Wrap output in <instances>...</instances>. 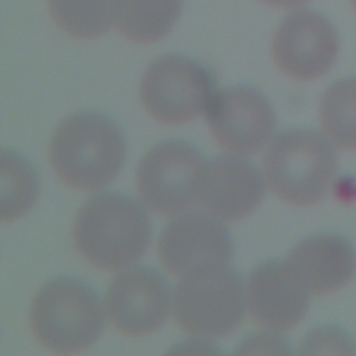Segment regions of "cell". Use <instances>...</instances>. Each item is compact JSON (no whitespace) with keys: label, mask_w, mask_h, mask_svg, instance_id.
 <instances>
[{"label":"cell","mask_w":356,"mask_h":356,"mask_svg":"<svg viewBox=\"0 0 356 356\" xmlns=\"http://www.w3.org/2000/svg\"><path fill=\"white\" fill-rule=\"evenodd\" d=\"M39 177L31 161L17 150H1V207L3 222L26 214L39 196Z\"/></svg>","instance_id":"2e32d148"},{"label":"cell","mask_w":356,"mask_h":356,"mask_svg":"<svg viewBox=\"0 0 356 356\" xmlns=\"http://www.w3.org/2000/svg\"><path fill=\"white\" fill-rule=\"evenodd\" d=\"M312 295L346 286L356 274V249L342 235L324 232L298 242L285 259Z\"/></svg>","instance_id":"5bb4252c"},{"label":"cell","mask_w":356,"mask_h":356,"mask_svg":"<svg viewBox=\"0 0 356 356\" xmlns=\"http://www.w3.org/2000/svg\"><path fill=\"white\" fill-rule=\"evenodd\" d=\"M264 177L277 196L295 206H312L327 195L335 172L334 143L323 134L291 128L270 142Z\"/></svg>","instance_id":"277c9868"},{"label":"cell","mask_w":356,"mask_h":356,"mask_svg":"<svg viewBox=\"0 0 356 356\" xmlns=\"http://www.w3.org/2000/svg\"><path fill=\"white\" fill-rule=\"evenodd\" d=\"M350 3H352V6H353V8L356 10V0H350Z\"/></svg>","instance_id":"7402d4cb"},{"label":"cell","mask_w":356,"mask_h":356,"mask_svg":"<svg viewBox=\"0 0 356 356\" xmlns=\"http://www.w3.org/2000/svg\"><path fill=\"white\" fill-rule=\"evenodd\" d=\"M246 306L243 278L228 263L182 275L172 295V309L179 327L204 339L221 338L236 330Z\"/></svg>","instance_id":"5b68a950"},{"label":"cell","mask_w":356,"mask_h":356,"mask_svg":"<svg viewBox=\"0 0 356 356\" xmlns=\"http://www.w3.org/2000/svg\"><path fill=\"white\" fill-rule=\"evenodd\" d=\"M320 122L334 146L356 150V76L342 78L324 90Z\"/></svg>","instance_id":"e0dca14e"},{"label":"cell","mask_w":356,"mask_h":356,"mask_svg":"<svg viewBox=\"0 0 356 356\" xmlns=\"http://www.w3.org/2000/svg\"><path fill=\"white\" fill-rule=\"evenodd\" d=\"M309 295L286 260L261 261L252 270L246 284L252 317L275 331L289 330L300 323L309 309Z\"/></svg>","instance_id":"4fadbf2b"},{"label":"cell","mask_w":356,"mask_h":356,"mask_svg":"<svg viewBox=\"0 0 356 356\" xmlns=\"http://www.w3.org/2000/svg\"><path fill=\"white\" fill-rule=\"evenodd\" d=\"M204 117L220 146L235 154L259 152L275 134L277 120L270 100L250 85L217 90Z\"/></svg>","instance_id":"ba28073f"},{"label":"cell","mask_w":356,"mask_h":356,"mask_svg":"<svg viewBox=\"0 0 356 356\" xmlns=\"http://www.w3.org/2000/svg\"><path fill=\"white\" fill-rule=\"evenodd\" d=\"M172 307L164 275L150 267L129 266L113 278L106 293V312L121 332L132 337L159 330Z\"/></svg>","instance_id":"30bf717a"},{"label":"cell","mask_w":356,"mask_h":356,"mask_svg":"<svg viewBox=\"0 0 356 356\" xmlns=\"http://www.w3.org/2000/svg\"><path fill=\"white\" fill-rule=\"evenodd\" d=\"M338 50L334 25L313 10H298L286 15L277 28L271 46L277 67L298 81L324 75L334 65Z\"/></svg>","instance_id":"9c48e42d"},{"label":"cell","mask_w":356,"mask_h":356,"mask_svg":"<svg viewBox=\"0 0 356 356\" xmlns=\"http://www.w3.org/2000/svg\"><path fill=\"white\" fill-rule=\"evenodd\" d=\"M182 6L184 0H118L115 24L128 40L157 42L172 29Z\"/></svg>","instance_id":"9a60e30c"},{"label":"cell","mask_w":356,"mask_h":356,"mask_svg":"<svg viewBox=\"0 0 356 356\" xmlns=\"http://www.w3.org/2000/svg\"><path fill=\"white\" fill-rule=\"evenodd\" d=\"M302 353H355V342L341 328L324 325L307 334L302 343Z\"/></svg>","instance_id":"d6986e66"},{"label":"cell","mask_w":356,"mask_h":356,"mask_svg":"<svg viewBox=\"0 0 356 356\" xmlns=\"http://www.w3.org/2000/svg\"><path fill=\"white\" fill-rule=\"evenodd\" d=\"M254 341H250V338L245 339L242 345L246 346H266L268 348V352H278V353H288L289 348H288V342L284 337L277 335L274 332H261V335L257 337H252Z\"/></svg>","instance_id":"ffe728a7"},{"label":"cell","mask_w":356,"mask_h":356,"mask_svg":"<svg viewBox=\"0 0 356 356\" xmlns=\"http://www.w3.org/2000/svg\"><path fill=\"white\" fill-rule=\"evenodd\" d=\"M127 140L115 121L95 111L75 113L56 128L50 142V161L70 186L97 191L121 171Z\"/></svg>","instance_id":"7a4b0ae2"},{"label":"cell","mask_w":356,"mask_h":356,"mask_svg":"<svg viewBox=\"0 0 356 356\" xmlns=\"http://www.w3.org/2000/svg\"><path fill=\"white\" fill-rule=\"evenodd\" d=\"M79 253L93 266L120 270L143 256L152 241V222L142 203L106 191L88 199L74 222Z\"/></svg>","instance_id":"6da1fadb"},{"label":"cell","mask_w":356,"mask_h":356,"mask_svg":"<svg viewBox=\"0 0 356 356\" xmlns=\"http://www.w3.org/2000/svg\"><path fill=\"white\" fill-rule=\"evenodd\" d=\"M157 252L164 267L185 275L195 270L229 263L234 245L222 220L209 213H181L161 231Z\"/></svg>","instance_id":"7c38bea8"},{"label":"cell","mask_w":356,"mask_h":356,"mask_svg":"<svg viewBox=\"0 0 356 356\" xmlns=\"http://www.w3.org/2000/svg\"><path fill=\"white\" fill-rule=\"evenodd\" d=\"M31 327L49 349L71 353L89 348L103 334L106 307L85 281L58 277L47 281L33 298Z\"/></svg>","instance_id":"3957f363"},{"label":"cell","mask_w":356,"mask_h":356,"mask_svg":"<svg viewBox=\"0 0 356 356\" xmlns=\"http://www.w3.org/2000/svg\"><path fill=\"white\" fill-rule=\"evenodd\" d=\"M203 163V154L189 142L170 139L154 145L136 170L142 203L163 216L185 213L196 202V182Z\"/></svg>","instance_id":"52a82bcc"},{"label":"cell","mask_w":356,"mask_h":356,"mask_svg":"<svg viewBox=\"0 0 356 356\" xmlns=\"http://www.w3.org/2000/svg\"><path fill=\"white\" fill-rule=\"evenodd\" d=\"M266 195V177L242 154L204 160L196 182V202L222 220L236 221L253 213Z\"/></svg>","instance_id":"8fae6325"},{"label":"cell","mask_w":356,"mask_h":356,"mask_svg":"<svg viewBox=\"0 0 356 356\" xmlns=\"http://www.w3.org/2000/svg\"><path fill=\"white\" fill-rule=\"evenodd\" d=\"M217 90L213 72L182 54L156 58L140 81V100L146 111L171 125L185 124L204 114Z\"/></svg>","instance_id":"8992f818"},{"label":"cell","mask_w":356,"mask_h":356,"mask_svg":"<svg viewBox=\"0 0 356 356\" xmlns=\"http://www.w3.org/2000/svg\"><path fill=\"white\" fill-rule=\"evenodd\" d=\"M118 0H49V10L56 24L75 38L104 35L117 17Z\"/></svg>","instance_id":"ac0fdd59"},{"label":"cell","mask_w":356,"mask_h":356,"mask_svg":"<svg viewBox=\"0 0 356 356\" xmlns=\"http://www.w3.org/2000/svg\"><path fill=\"white\" fill-rule=\"evenodd\" d=\"M263 3L273 6V7H281V8H295L306 4L310 0H261Z\"/></svg>","instance_id":"44dd1931"}]
</instances>
